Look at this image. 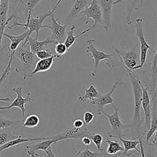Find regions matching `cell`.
<instances>
[{
    "label": "cell",
    "mask_w": 157,
    "mask_h": 157,
    "mask_svg": "<svg viewBox=\"0 0 157 157\" xmlns=\"http://www.w3.org/2000/svg\"><path fill=\"white\" fill-rule=\"evenodd\" d=\"M57 7L55 4L52 6V9L45 13L44 14L40 15L39 16L34 17L33 16V13H29L27 16V18L25 20V23H21L18 22V20L17 18L13 19V23L10 26H7V28L12 29L15 27L21 26L24 27L26 29L28 30V36L29 37L31 34L33 33H36V39H38L39 33L41 28H45V25H43V22L47 18L49 17L50 14L52 13H55Z\"/></svg>",
    "instance_id": "cell-1"
},
{
    "label": "cell",
    "mask_w": 157,
    "mask_h": 157,
    "mask_svg": "<svg viewBox=\"0 0 157 157\" xmlns=\"http://www.w3.org/2000/svg\"><path fill=\"white\" fill-rule=\"evenodd\" d=\"M131 83L134 98V107L133 113V124L140 127L141 123L140 110L142 100V85L140 80L132 71H127Z\"/></svg>",
    "instance_id": "cell-2"
},
{
    "label": "cell",
    "mask_w": 157,
    "mask_h": 157,
    "mask_svg": "<svg viewBox=\"0 0 157 157\" xmlns=\"http://www.w3.org/2000/svg\"><path fill=\"white\" fill-rule=\"evenodd\" d=\"M14 58L16 57L20 62L23 69L31 71L37 61V58L29 48L28 39L23 41L13 52Z\"/></svg>",
    "instance_id": "cell-3"
},
{
    "label": "cell",
    "mask_w": 157,
    "mask_h": 157,
    "mask_svg": "<svg viewBox=\"0 0 157 157\" xmlns=\"http://www.w3.org/2000/svg\"><path fill=\"white\" fill-rule=\"evenodd\" d=\"M95 39H90L86 41L85 43V50L86 53H90L91 55V57L94 59V66L93 72L91 73V75L92 77H96V72L98 69V66L100 61L102 60H107L109 61L107 65L110 68H113V64L112 61L111 59L112 57L115 56V54H108L105 53L103 51H100L96 49V48L94 45V43L96 42Z\"/></svg>",
    "instance_id": "cell-4"
},
{
    "label": "cell",
    "mask_w": 157,
    "mask_h": 157,
    "mask_svg": "<svg viewBox=\"0 0 157 157\" xmlns=\"http://www.w3.org/2000/svg\"><path fill=\"white\" fill-rule=\"evenodd\" d=\"M142 22L143 20L142 18H136L135 20V31H136V36L138 39L140 44V63L138 65L135 70L141 69L144 66L146 59L147 52L148 50H150L153 53H154L156 50H154L147 43L143 31V27H142Z\"/></svg>",
    "instance_id": "cell-5"
},
{
    "label": "cell",
    "mask_w": 157,
    "mask_h": 157,
    "mask_svg": "<svg viewBox=\"0 0 157 157\" xmlns=\"http://www.w3.org/2000/svg\"><path fill=\"white\" fill-rule=\"evenodd\" d=\"M80 16L85 17L84 21V25H85L88 23L90 18L93 19V25L91 26L93 29L96 28L98 25H100L103 27L102 12L98 0H90L89 6L79 13L78 17Z\"/></svg>",
    "instance_id": "cell-6"
},
{
    "label": "cell",
    "mask_w": 157,
    "mask_h": 157,
    "mask_svg": "<svg viewBox=\"0 0 157 157\" xmlns=\"http://www.w3.org/2000/svg\"><path fill=\"white\" fill-rule=\"evenodd\" d=\"M112 47L126 70L130 71H135L136 67L140 63L139 53L132 50H120L114 45Z\"/></svg>",
    "instance_id": "cell-7"
},
{
    "label": "cell",
    "mask_w": 157,
    "mask_h": 157,
    "mask_svg": "<svg viewBox=\"0 0 157 157\" xmlns=\"http://www.w3.org/2000/svg\"><path fill=\"white\" fill-rule=\"evenodd\" d=\"M114 109L115 112L113 114H108L103 111L102 114L107 118L109 123L110 124V127L112 129V132H109L107 133L108 137L110 138L115 137L117 138L118 137H121L122 136V131L125 128H130L132 126V124H123L120 119L118 115V111L117 107L113 104L111 105Z\"/></svg>",
    "instance_id": "cell-8"
},
{
    "label": "cell",
    "mask_w": 157,
    "mask_h": 157,
    "mask_svg": "<svg viewBox=\"0 0 157 157\" xmlns=\"http://www.w3.org/2000/svg\"><path fill=\"white\" fill-rule=\"evenodd\" d=\"M12 91L16 93L17 97L12 101V102L7 106H2L0 107V110H10L12 107H18L20 109L22 115V118H24L25 107V104L27 102H30L33 101V99L31 98V93H28L26 98L23 97V88L21 86H18L12 88Z\"/></svg>",
    "instance_id": "cell-9"
},
{
    "label": "cell",
    "mask_w": 157,
    "mask_h": 157,
    "mask_svg": "<svg viewBox=\"0 0 157 157\" xmlns=\"http://www.w3.org/2000/svg\"><path fill=\"white\" fill-rule=\"evenodd\" d=\"M51 24L45 25V28L49 29L51 32L50 38L56 42H64L66 36V26L58 23V18H55L54 13L50 14Z\"/></svg>",
    "instance_id": "cell-10"
},
{
    "label": "cell",
    "mask_w": 157,
    "mask_h": 157,
    "mask_svg": "<svg viewBox=\"0 0 157 157\" xmlns=\"http://www.w3.org/2000/svg\"><path fill=\"white\" fill-rule=\"evenodd\" d=\"M121 85V83L117 80L112 85V87L109 93L105 94H100L98 98H96L91 103V104L94 105L97 107L98 110L97 113L98 115L101 116L102 115L104 107L105 105L108 104L112 105L113 104V99L112 98V95L116 90V89L118 88Z\"/></svg>",
    "instance_id": "cell-11"
},
{
    "label": "cell",
    "mask_w": 157,
    "mask_h": 157,
    "mask_svg": "<svg viewBox=\"0 0 157 157\" xmlns=\"http://www.w3.org/2000/svg\"><path fill=\"white\" fill-rule=\"evenodd\" d=\"M90 134L91 132H89L87 128V125H84L80 128L73 127L66 132L59 133L52 136V138L56 139L59 142L66 139H81L84 136H90Z\"/></svg>",
    "instance_id": "cell-12"
},
{
    "label": "cell",
    "mask_w": 157,
    "mask_h": 157,
    "mask_svg": "<svg viewBox=\"0 0 157 157\" xmlns=\"http://www.w3.org/2000/svg\"><path fill=\"white\" fill-rule=\"evenodd\" d=\"M101 12L103 28L107 34L111 27V16L113 0H98Z\"/></svg>",
    "instance_id": "cell-13"
},
{
    "label": "cell",
    "mask_w": 157,
    "mask_h": 157,
    "mask_svg": "<svg viewBox=\"0 0 157 157\" xmlns=\"http://www.w3.org/2000/svg\"><path fill=\"white\" fill-rule=\"evenodd\" d=\"M90 0H75L69 12L63 20V24L66 26L78 17L79 13L89 4Z\"/></svg>",
    "instance_id": "cell-14"
},
{
    "label": "cell",
    "mask_w": 157,
    "mask_h": 157,
    "mask_svg": "<svg viewBox=\"0 0 157 157\" xmlns=\"http://www.w3.org/2000/svg\"><path fill=\"white\" fill-rule=\"evenodd\" d=\"M55 59H58L56 55H55L51 57H49L45 59L37 60V61L35 64V67L34 69L32 71V72L30 74H24L23 78L26 79L28 78H31V77H33L37 73L46 72L48 71L52 67Z\"/></svg>",
    "instance_id": "cell-15"
},
{
    "label": "cell",
    "mask_w": 157,
    "mask_h": 157,
    "mask_svg": "<svg viewBox=\"0 0 157 157\" xmlns=\"http://www.w3.org/2000/svg\"><path fill=\"white\" fill-rule=\"evenodd\" d=\"M43 0H22L18 3H15L14 13L18 17V12H22L25 15V19L29 13H33L34 9Z\"/></svg>",
    "instance_id": "cell-16"
},
{
    "label": "cell",
    "mask_w": 157,
    "mask_h": 157,
    "mask_svg": "<svg viewBox=\"0 0 157 157\" xmlns=\"http://www.w3.org/2000/svg\"><path fill=\"white\" fill-rule=\"evenodd\" d=\"M141 107L144 110V127L145 130H148L150 128L151 121V104L150 96L148 90L146 88L142 86V100Z\"/></svg>",
    "instance_id": "cell-17"
},
{
    "label": "cell",
    "mask_w": 157,
    "mask_h": 157,
    "mask_svg": "<svg viewBox=\"0 0 157 157\" xmlns=\"http://www.w3.org/2000/svg\"><path fill=\"white\" fill-rule=\"evenodd\" d=\"M58 142V140L55 139H48L45 140H42V141L39 142V143H37L33 145H26V153L29 156L31 157H36L38 155L36 153L38 150H42L44 151H45V150L48 148L49 147H51V145L53 144H56Z\"/></svg>",
    "instance_id": "cell-18"
},
{
    "label": "cell",
    "mask_w": 157,
    "mask_h": 157,
    "mask_svg": "<svg viewBox=\"0 0 157 157\" xmlns=\"http://www.w3.org/2000/svg\"><path fill=\"white\" fill-rule=\"evenodd\" d=\"M118 4H123L126 9V16L125 21L127 25L132 23L131 14L133 10H139L143 4V0H125L119 2Z\"/></svg>",
    "instance_id": "cell-19"
},
{
    "label": "cell",
    "mask_w": 157,
    "mask_h": 157,
    "mask_svg": "<svg viewBox=\"0 0 157 157\" xmlns=\"http://www.w3.org/2000/svg\"><path fill=\"white\" fill-rule=\"evenodd\" d=\"M26 39H28V42L31 51L34 54L38 51L44 50L45 47L48 46L50 44H56L57 43L54 40L50 39V37H48L47 38H46L43 40H38L37 39H34L31 36L28 37Z\"/></svg>",
    "instance_id": "cell-20"
},
{
    "label": "cell",
    "mask_w": 157,
    "mask_h": 157,
    "mask_svg": "<svg viewBox=\"0 0 157 157\" xmlns=\"http://www.w3.org/2000/svg\"><path fill=\"white\" fill-rule=\"evenodd\" d=\"M3 36L9 39V40L10 41V44L9 46V49L10 53L14 52L16 50V48L18 47V45L20 44V43H21L23 41H24L26 38L29 37L28 30L26 29L24 33L19 35H10L7 33H4Z\"/></svg>",
    "instance_id": "cell-21"
},
{
    "label": "cell",
    "mask_w": 157,
    "mask_h": 157,
    "mask_svg": "<svg viewBox=\"0 0 157 157\" xmlns=\"http://www.w3.org/2000/svg\"><path fill=\"white\" fill-rule=\"evenodd\" d=\"M52 139V136L51 137H37V138H28V139H26V138H23L21 134H19L17 138L12 139L10 141L7 142V143L4 144L1 147H0V153L5 150H7L9 148H11L12 147H14L17 145H18V144H22V143L31 142V141H37V140H45V139Z\"/></svg>",
    "instance_id": "cell-22"
},
{
    "label": "cell",
    "mask_w": 157,
    "mask_h": 157,
    "mask_svg": "<svg viewBox=\"0 0 157 157\" xmlns=\"http://www.w3.org/2000/svg\"><path fill=\"white\" fill-rule=\"evenodd\" d=\"M75 28H76V26L75 25H72L71 27L69 28V31H68V32L66 34V36L65 40H64V44H65V45H66V48H67L68 51L70 50V48L73 45V44L75 43V40H77V38L80 37V36L84 35L85 34L90 32V31H91L93 29L91 26H90L88 28H87L86 29L82 31L80 34H77V36H74V29H75Z\"/></svg>",
    "instance_id": "cell-23"
},
{
    "label": "cell",
    "mask_w": 157,
    "mask_h": 157,
    "mask_svg": "<svg viewBox=\"0 0 157 157\" xmlns=\"http://www.w3.org/2000/svg\"><path fill=\"white\" fill-rule=\"evenodd\" d=\"M85 90V94L80 95L78 97V101L80 102H86L89 101L92 102L94 100L99 97L100 94L97 91L96 87L93 85H90L88 88H86L85 86L83 87Z\"/></svg>",
    "instance_id": "cell-24"
},
{
    "label": "cell",
    "mask_w": 157,
    "mask_h": 157,
    "mask_svg": "<svg viewBox=\"0 0 157 157\" xmlns=\"http://www.w3.org/2000/svg\"><path fill=\"white\" fill-rule=\"evenodd\" d=\"M153 106H154L153 108H151V121H150V128L148 129V131L146 134V137H145L146 143H148V142L150 140V139L151 138L153 134L155 132H156V130H157V113H156V102H155V104Z\"/></svg>",
    "instance_id": "cell-25"
},
{
    "label": "cell",
    "mask_w": 157,
    "mask_h": 157,
    "mask_svg": "<svg viewBox=\"0 0 157 157\" xmlns=\"http://www.w3.org/2000/svg\"><path fill=\"white\" fill-rule=\"evenodd\" d=\"M122 143L123 145V151H122L123 157L129 156L131 153H128V151L132 150H135L138 153H140V150L137 148V145L139 144V140H127L124 139L121 137H117Z\"/></svg>",
    "instance_id": "cell-26"
},
{
    "label": "cell",
    "mask_w": 157,
    "mask_h": 157,
    "mask_svg": "<svg viewBox=\"0 0 157 157\" xmlns=\"http://www.w3.org/2000/svg\"><path fill=\"white\" fill-rule=\"evenodd\" d=\"M21 121L18 120H10L0 118V130L7 128H18L21 126Z\"/></svg>",
    "instance_id": "cell-27"
},
{
    "label": "cell",
    "mask_w": 157,
    "mask_h": 157,
    "mask_svg": "<svg viewBox=\"0 0 157 157\" xmlns=\"http://www.w3.org/2000/svg\"><path fill=\"white\" fill-rule=\"evenodd\" d=\"M106 143L108 145L107 150H106V153L112 155H115L118 152L120 151H123V147L121 145V144L117 142V141H112L107 139L106 140Z\"/></svg>",
    "instance_id": "cell-28"
},
{
    "label": "cell",
    "mask_w": 157,
    "mask_h": 157,
    "mask_svg": "<svg viewBox=\"0 0 157 157\" xmlns=\"http://www.w3.org/2000/svg\"><path fill=\"white\" fill-rule=\"evenodd\" d=\"M15 18L13 15H10L8 17H0V52L2 50L3 47L2 45V40L3 34L4 33V29L7 28V25L10 21Z\"/></svg>",
    "instance_id": "cell-29"
},
{
    "label": "cell",
    "mask_w": 157,
    "mask_h": 157,
    "mask_svg": "<svg viewBox=\"0 0 157 157\" xmlns=\"http://www.w3.org/2000/svg\"><path fill=\"white\" fill-rule=\"evenodd\" d=\"M18 136L13 134L9 128L0 130V147L7 143V142L17 138Z\"/></svg>",
    "instance_id": "cell-30"
},
{
    "label": "cell",
    "mask_w": 157,
    "mask_h": 157,
    "mask_svg": "<svg viewBox=\"0 0 157 157\" xmlns=\"http://www.w3.org/2000/svg\"><path fill=\"white\" fill-rule=\"evenodd\" d=\"M105 155L106 153L104 151H91L88 147H86L85 150H80L78 152L74 155V157H99Z\"/></svg>",
    "instance_id": "cell-31"
},
{
    "label": "cell",
    "mask_w": 157,
    "mask_h": 157,
    "mask_svg": "<svg viewBox=\"0 0 157 157\" xmlns=\"http://www.w3.org/2000/svg\"><path fill=\"white\" fill-rule=\"evenodd\" d=\"M39 123V118L37 115L32 114L28 115L25 120L21 126L26 128H34L37 126Z\"/></svg>",
    "instance_id": "cell-32"
},
{
    "label": "cell",
    "mask_w": 157,
    "mask_h": 157,
    "mask_svg": "<svg viewBox=\"0 0 157 157\" xmlns=\"http://www.w3.org/2000/svg\"><path fill=\"white\" fill-rule=\"evenodd\" d=\"M9 62L7 63V65L6 66L5 69L3 71L2 74L0 76V86H1V85L2 84L4 81L6 80V78L9 75V74L10 73V71L12 70L11 64H12V63L13 59L14 58L13 52H10V54L9 55Z\"/></svg>",
    "instance_id": "cell-33"
},
{
    "label": "cell",
    "mask_w": 157,
    "mask_h": 157,
    "mask_svg": "<svg viewBox=\"0 0 157 157\" xmlns=\"http://www.w3.org/2000/svg\"><path fill=\"white\" fill-rule=\"evenodd\" d=\"M54 50L55 52V55H56L58 59H60L62 56L68 51L64 42H57L55 46Z\"/></svg>",
    "instance_id": "cell-34"
},
{
    "label": "cell",
    "mask_w": 157,
    "mask_h": 157,
    "mask_svg": "<svg viewBox=\"0 0 157 157\" xmlns=\"http://www.w3.org/2000/svg\"><path fill=\"white\" fill-rule=\"evenodd\" d=\"M90 137L91 141L94 143V144L96 147L98 151H104L103 148L101 147V143L103 140V137L101 136V134L91 133L90 135Z\"/></svg>",
    "instance_id": "cell-35"
},
{
    "label": "cell",
    "mask_w": 157,
    "mask_h": 157,
    "mask_svg": "<svg viewBox=\"0 0 157 157\" xmlns=\"http://www.w3.org/2000/svg\"><path fill=\"white\" fill-rule=\"evenodd\" d=\"M35 55L36 56L37 59H45V58L51 57L55 55L52 52L50 51L49 50L44 49V50H42L37 52L35 53Z\"/></svg>",
    "instance_id": "cell-36"
},
{
    "label": "cell",
    "mask_w": 157,
    "mask_h": 157,
    "mask_svg": "<svg viewBox=\"0 0 157 157\" xmlns=\"http://www.w3.org/2000/svg\"><path fill=\"white\" fill-rule=\"evenodd\" d=\"M96 116L94 115L93 113H92L90 111H86L83 114V121L85 125L88 124L94 118H95Z\"/></svg>",
    "instance_id": "cell-37"
},
{
    "label": "cell",
    "mask_w": 157,
    "mask_h": 157,
    "mask_svg": "<svg viewBox=\"0 0 157 157\" xmlns=\"http://www.w3.org/2000/svg\"><path fill=\"white\" fill-rule=\"evenodd\" d=\"M85 124L83 120L82 119H76L74 120V121L73 122V126H74V128H80L82 127H83Z\"/></svg>",
    "instance_id": "cell-38"
},
{
    "label": "cell",
    "mask_w": 157,
    "mask_h": 157,
    "mask_svg": "<svg viewBox=\"0 0 157 157\" xmlns=\"http://www.w3.org/2000/svg\"><path fill=\"white\" fill-rule=\"evenodd\" d=\"M80 140H81L82 144L86 147L90 146L91 144V140L90 136H84Z\"/></svg>",
    "instance_id": "cell-39"
},
{
    "label": "cell",
    "mask_w": 157,
    "mask_h": 157,
    "mask_svg": "<svg viewBox=\"0 0 157 157\" xmlns=\"http://www.w3.org/2000/svg\"><path fill=\"white\" fill-rule=\"evenodd\" d=\"M139 145H140V154L141 155V157H145V150H144V144H143V141L142 139L139 137Z\"/></svg>",
    "instance_id": "cell-40"
},
{
    "label": "cell",
    "mask_w": 157,
    "mask_h": 157,
    "mask_svg": "<svg viewBox=\"0 0 157 157\" xmlns=\"http://www.w3.org/2000/svg\"><path fill=\"white\" fill-rule=\"evenodd\" d=\"M45 153L47 157H56L55 154L53 153V151H52V148L51 147H49L48 148H47V149L45 150Z\"/></svg>",
    "instance_id": "cell-41"
},
{
    "label": "cell",
    "mask_w": 157,
    "mask_h": 157,
    "mask_svg": "<svg viewBox=\"0 0 157 157\" xmlns=\"http://www.w3.org/2000/svg\"><path fill=\"white\" fill-rule=\"evenodd\" d=\"M10 101V99L9 98H0V101H5V102H9Z\"/></svg>",
    "instance_id": "cell-42"
},
{
    "label": "cell",
    "mask_w": 157,
    "mask_h": 157,
    "mask_svg": "<svg viewBox=\"0 0 157 157\" xmlns=\"http://www.w3.org/2000/svg\"><path fill=\"white\" fill-rule=\"evenodd\" d=\"M63 0H56V1H55V3L54 4L56 7H58L59 5V4L63 1Z\"/></svg>",
    "instance_id": "cell-43"
},
{
    "label": "cell",
    "mask_w": 157,
    "mask_h": 157,
    "mask_svg": "<svg viewBox=\"0 0 157 157\" xmlns=\"http://www.w3.org/2000/svg\"><path fill=\"white\" fill-rule=\"evenodd\" d=\"M125 1V0H115L113 1V5H117L118 4L119 2H121V1Z\"/></svg>",
    "instance_id": "cell-44"
},
{
    "label": "cell",
    "mask_w": 157,
    "mask_h": 157,
    "mask_svg": "<svg viewBox=\"0 0 157 157\" xmlns=\"http://www.w3.org/2000/svg\"><path fill=\"white\" fill-rule=\"evenodd\" d=\"M145 157H155V156H154L153 155H152L151 154H148V155H147V156L145 155Z\"/></svg>",
    "instance_id": "cell-45"
},
{
    "label": "cell",
    "mask_w": 157,
    "mask_h": 157,
    "mask_svg": "<svg viewBox=\"0 0 157 157\" xmlns=\"http://www.w3.org/2000/svg\"><path fill=\"white\" fill-rule=\"evenodd\" d=\"M21 1H22V0H15V3H18Z\"/></svg>",
    "instance_id": "cell-46"
},
{
    "label": "cell",
    "mask_w": 157,
    "mask_h": 157,
    "mask_svg": "<svg viewBox=\"0 0 157 157\" xmlns=\"http://www.w3.org/2000/svg\"><path fill=\"white\" fill-rule=\"evenodd\" d=\"M115 157H118V156H117V154H115ZM120 157H122V156H120Z\"/></svg>",
    "instance_id": "cell-47"
},
{
    "label": "cell",
    "mask_w": 157,
    "mask_h": 157,
    "mask_svg": "<svg viewBox=\"0 0 157 157\" xmlns=\"http://www.w3.org/2000/svg\"><path fill=\"white\" fill-rule=\"evenodd\" d=\"M109 157H110V156H109Z\"/></svg>",
    "instance_id": "cell-48"
},
{
    "label": "cell",
    "mask_w": 157,
    "mask_h": 157,
    "mask_svg": "<svg viewBox=\"0 0 157 157\" xmlns=\"http://www.w3.org/2000/svg\"></svg>",
    "instance_id": "cell-49"
}]
</instances>
